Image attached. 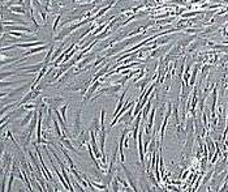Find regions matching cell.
<instances>
[{
    "instance_id": "obj_2",
    "label": "cell",
    "mask_w": 228,
    "mask_h": 192,
    "mask_svg": "<svg viewBox=\"0 0 228 192\" xmlns=\"http://www.w3.org/2000/svg\"><path fill=\"white\" fill-rule=\"evenodd\" d=\"M124 172H125V175H127L128 180H129V184H130V187H132V190L136 191L137 188H136V183L133 182V177H132V174H130V171H128V169L125 167V166H124Z\"/></svg>"
},
{
    "instance_id": "obj_11",
    "label": "cell",
    "mask_w": 228,
    "mask_h": 192,
    "mask_svg": "<svg viewBox=\"0 0 228 192\" xmlns=\"http://www.w3.org/2000/svg\"><path fill=\"white\" fill-rule=\"evenodd\" d=\"M60 17H62V16H57V17H56V20H55V22H54V26H52V30H54V33L55 32H56V26H57V22H59L60 21Z\"/></svg>"
},
{
    "instance_id": "obj_4",
    "label": "cell",
    "mask_w": 228,
    "mask_h": 192,
    "mask_svg": "<svg viewBox=\"0 0 228 192\" xmlns=\"http://www.w3.org/2000/svg\"><path fill=\"white\" fill-rule=\"evenodd\" d=\"M154 116H155V107L151 108V113H150V116H149V124H147V133L150 132L152 127V122H154Z\"/></svg>"
},
{
    "instance_id": "obj_8",
    "label": "cell",
    "mask_w": 228,
    "mask_h": 192,
    "mask_svg": "<svg viewBox=\"0 0 228 192\" xmlns=\"http://www.w3.org/2000/svg\"><path fill=\"white\" fill-rule=\"evenodd\" d=\"M10 11H13V12H16V13H21V15H24V13H25V8H24V7H21V5L10 7Z\"/></svg>"
},
{
    "instance_id": "obj_10",
    "label": "cell",
    "mask_w": 228,
    "mask_h": 192,
    "mask_svg": "<svg viewBox=\"0 0 228 192\" xmlns=\"http://www.w3.org/2000/svg\"><path fill=\"white\" fill-rule=\"evenodd\" d=\"M66 108H68V105H64V106H63V108H62V116H63L64 122H66V115H65V113H66Z\"/></svg>"
},
{
    "instance_id": "obj_3",
    "label": "cell",
    "mask_w": 228,
    "mask_h": 192,
    "mask_svg": "<svg viewBox=\"0 0 228 192\" xmlns=\"http://www.w3.org/2000/svg\"><path fill=\"white\" fill-rule=\"evenodd\" d=\"M4 30H8V32H12V30H20V32H25V33H31V29H27L26 26H9Z\"/></svg>"
},
{
    "instance_id": "obj_5",
    "label": "cell",
    "mask_w": 228,
    "mask_h": 192,
    "mask_svg": "<svg viewBox=\"0 0 228 192\" xmlns=\"http://www.w3.org/2000/svg\"><path fill=\"white\" fill-rule=\"evenodd\" d=\"M99 85H101V82H94V85H93V88H90V89H89V91H87V94H86V96H85V101H87V99L89 98H90V97L91 96H93V93H94V91H95V89L97 88H98V86Z\"/></svg>"
},
{
    "instance_id": "obj_1",
    "label": "cell",
    "mask_w": 228,
    "mask_h": 192,
    "mask_svg": "<svg viewBox=\"0 0 228 192\" xmlns=\"http://www.w3.org/2000/svg\"><path fill=\"white\" fill-rule=\"evenodd\" d=\"M143 135V131H141L140 135H138V150H140V160H141V163L143 165V162H145V160H143V148H142V137L141 136Z\"/></svg>"
},
{
    "instance_id": "obj_9",
    "label": "cell",
    "mask_w": 228,
    "mask_h": 192,
    "mask_svg": "<svg viewBox=\"0 0 228 192\" xmlns=\"http://www.w3.org/2000/svg\"><path fill=\"white\" fill-rule=\"evenodd\" d=\"M13 180H15V172H10V179H9V183H8V186H7V191H10L12 190V183H13Z\"/></svg>"
},
{
    "instance_id": "obj_7",
    "label": "cell",
    "mask_w": 228,
    "mask_h": 192,
    "mask_svg": "<svg viewBox=\"0 0 228 192\" xmlns=\"http://www.w3.org/2000/svg\"><path fill=\"white\" fill-rule=\"evenodd\" d=\"M31 115H34V111H33V113H29L24 119H22V122H21L20 126H21V127H25V126H26V124L30 122V119H31Z\"/></svg>"
},
{
    "instance_id": "obj_6",
    "label": "cell",
    "mask_w": 228,
    "mask_h": 192,
    "mask_svg": "<svg viewBox=\"0 0 228 192\" xmlns=\"http://www.w3.org/2000/svg\"><path fill=\"white\" fill-rule=\"evenodd\" d=\"M80 114H81V110L77 111V115H76V122H74V129H76V132H80V128H81V122H80Z\"/></svg>"
}]
</instances>
